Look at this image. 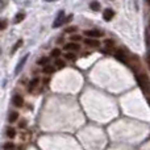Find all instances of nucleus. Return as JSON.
Instances as JSON below:
<instances>
[{
    "label": "nucleus",
    "instance_id": "f257e3e1",
    "mask_svg": "<svg viewBox=\"0 0 150 150\" xmlns=\"http://www.w3.org/2000/svg\"><path fill=\"white\" fill-rule=\"evenodd\" d=\"M137 80H138V84H140L141 90H142L145 93L150 95V80H149V78L146 76L145 74H140L137 76Z\"/></svg>",
    "mask_w": 150,
    "mask_h": 150
},
{
    "label": "nucleus",
    "instance_id": "f03ea898",
    "mask_svg": "<svg viewBox=\"0 0 150 150\" xmlns=\"http://www.w3.org/2000/svg\"><path fill=\"white\" fill-rule=\"evenodd\" d=\"M84 34L88 37V38H99L104 34V32L99 30V29H88V30L84 32Z\"/></svg>",
    "mask_w": 150,
    "mask_h": 150
},
{
    "label": "nucleus",
    "instance_id": "7ed1b4c3",
    "mask_svg": "<svg viewBox=\"0 0 150 150\" xmlns=\"http://www.w3.org/2000/svg\"><path fill=\"white\" fill-rule=\"evenodd\" d=\"M63 23H66L65 12H63V11H61V12L58 13V16H57V18H55V21L53 23V28H58V26H61Z\"/></svg>",
    "mask_w": 150,
    "mask_h": 150
},
{
    "label": "nucleus",
    "instance_id": "20e7f679",
    "mask_svg": "<svg viewBox=\"0 0 150 150\" xmlns=\"http://www.w3.org/2000/svg\"><path fill=\"white\" fill-rule=\"evenodd\" d=\"M79 49H80V46L76 42H69V44L65 45V50H67V52H78Z\"/></svg>",
    "mask_w": 150,
    "mask_h": 150
},
{
    "label": "nucleus",
    "instance_id": "39448f33",
    "mask_svg": "<svg viewBox=\"0 0 150 150\" xmlns=\"http://www.w3.org/2000/svg\"><path fill=\"white\" fill-rule=\"evenodd\" d=\"M113 16H115V12H113V9H111V8H107V9L103 12V17L105 21H111L112 18H113Z\"/></svg>",
    "mask_w": 150,
    "mask_h": 150
},
{
    "label": "nucleus",
    "instance_id": "423d86ee",
    "mask_svg": "<svg viewBox=\"0 0 150 150\" xmlns=\"http://www.w3.org/2000/svg\"><path fill=\"white\" fill-rule=\"evenodd\" d=\"M84 44L87 45V46H90V47H99L100 46V42H99L98 40H95V38H86Z\"/></svg>",
    "mask_w": 150,
    "mask_h": 150
},
{
    "label": "nucleus",
    "instance_id": "0eeeda50",
    "mask_svg": "<svg viewBox=\"0 0 150 150\" xmlns=\"http://www.w3.org/2000/svg\"><path fill=\"white\" fill-rule=\"evenodd\" d=\"M12 103H13V105H16V107H21L24 104L23 96H21V95H15L12 98Z\"/></svg>",
    "mask_w": 150,
    "mask_h": 150
},
{
    "label": "nucleus",
    "instance_id": "6e6552de",
    "mask_svg": "<svg viewBox=\"0 0 150 150\" xmlns=\"http://www.w3.org/2000/svg\"><path fill=\"white\" fill-rule=\"evenodd\" d=\"M115 57H116L120 62H127V58H125L124 52H122V50H117V52L115 53Z\"/></svg>",
    "mask_w": 150,
    "mask_h": 150
},
{
    "label": "nucleus",
    "instance_id": "1a4fd4ad",
    "mask_svg": "<svg viewBox=\"0 0 150 150\" xmlns=\"http://www.w3.org/2000/svg\"><path fill=\"white\" fill-rule=\"evenodd\" d=\"M28 57H29V55H28V54H26V55H25V57H24V58H23V59H21L20 65H18V66H17V67H16V73H20V71H21V69H23V66H24V65H25V62H26V59H28Z\"/></svg>",
    "mask_w": 150,
    "mask_h": 150
},
{
    "label": "nucleus",
    "instance_id": "9d476101",
    "mask_svg": "<svg viewBox=\"0 0 150 150\" xmlns=\"http://www.w3.org/2000/svg\"><path fill=\"white\" fill-rule=\"evenodd\" d=\"M16 120H18V113H17V112H12V113L9 115V117H8V121H9V122H15Z\"/></svg>",
    "mask_w": 150,
    "mask_h": 150
},
{
    "label": "nucleus",
    "instance_id": "9b49d317",
    "mask_svg": "<svg viewBox=\"0 0 150 150\" xmlns=\"http://www.w3.org/2000/svg\"><path fill=\"white\" fill-rule=\"evenodd\" d=\"M65 58L66 59H69V61H75L76 59V55L74 54V52H67L65 54Z\"/></svg>",
    "mask_w": 150,
    "mask_h": 150
},
{
    "label": "nucleus",
    "instance_id": "f8f14e48",
    "mask_svg": "<svg viewBox=\"0 0 150 150\" xmlns=\"http://www.w3.org/2000/svg\"><path fill=\"white\" fill-rule=\"evenodd\" d=\"M47 63H49V58L47 57H44V58L37 61V65H40V66H46Z\"/></svg>",
    "mask_w": 150,
    "mask_h": 150
},
{
    "label": "nucleus",
    "instance_id": "ddd939ff",
    "mask_svg": "<svg viewBox=\"0 0 150 150\" xmlns=\"http://www.w3.org/2000/svg\"><path fill=\"white\" fill-rule=\"evenodd\" d=\"M37 84H38V79H37V78H36V79H33V80H32V82H30V84H29L28 90H29V91H33V90H34V87H36Z\"/></svg>",
    "mask_w": 150,
    "mask_h": 150
},
{
    "label": "nucleus",
    "instance_id": "4468645a",
    "mask_svg": "<svg viewBox=\"0 0 150 150\" xmlns=\"http://www.w3.org/2000/svg\"><path fill=\"white\" fill-rule=\"evenodd\" d=\"M55 66H57V69H63L66 66V62L62 59H57L55 61Z\"/></svg>",
    "mask_w": 150,
    "mask_h": 150
},
{
    "label": "nucleus",
    "instance_id": "2eb2a0df",
    "mask_svg": "<svg viewBox=\"0 0 150 150\" xmlns=\"http://www.w3.org/2000/svg\"><path fill=\"white\" fill-rule=\"evenodd\" d=\"M7 136L9 138H13L16 136V130L13 129V128H8V129H7Z\"/></svg>",
    "mask_w": 150,
    "mask_h": 150
},
{
    "label": "nucleus",
    "instance_id": "dca6fc26",
    "mask_svg": "<svg viewBox=\"0 0 150 150\" xmlns=\"http://www.w3.org/2000/svg\"><path fill=\"white\" fill-rule=\"evenodd\" d=\"M90 7H91V9H93V11H99V9H100V4H99L98 1H91Z\"/></svg>",
    "mask_w": 150,
    "mask_h": 150
},
{
    "label": "nucleus",
    "instance_id": "f3484780",
    "mask_svg": "<svg viewBox=\"0 0 150 150\" xmlns=\"http://www.w3.org/2000/svg\"><path fill=\"white\" fill-rule=\"evenodd\" d=\"M61 55V50L59 49H54L52 53H50V57H53V58H57V57H59Z\"/></svg>",
    "mask_w": 150,
    "mask_h": 150
},
{
    "label": "nucleus",
    "instance_id": "a211bd4d",
    "mask_svg": "<svg viewBox=\"0 0 150 150\" xmlns=\"http://www.w3.org/2000/svg\"><path fill=\"white\" fill-rule=\"evenodd\" d=\"M44 73H45V74H52V73H54V67H53V66H45Z\"/></svg>",
    "mask_w": 150,
    "mask_h": 150
},
{
    "label": "nucleus",
    "instance_id": "6ab92c4d",
    "mask_svg": "<svg viewBox=\"0 0 150 150\" xmlns=\"http://www.w3.org/2000/svg\"><path fill=\"white\" fill-rule=\"evenodd\" d=\"M25 17V15L24 13H18V15H16V18H15V23H20V21H23V18Z\"/></svg>",
    "mask_w": 150,
    "mask_h": 150
},
{
    "label": "nucleus",
    "instance_id": "aec40b11",
    "mask_svg": "<svg viewBox=\"0 0 150 150\" xmlns=\"http://www.w3.org/2000/svg\"><path fill=\"white\" fill-rule=\"evenodd\" d=\"M104 44H105V46L112 47L115 45V42H113V40H105V41H104Z\"/></svg>",
    "mask_w": 150,
    "mask_h": 150
},
{
    "label": "nucleus",
    "instance_id": "412c9836",
    "mask_svg": "<svg viewBox=\"0 0 150 150\" xmlns=\"http://www.w3.org/2000/svg\"><path fill=\"white\" fill-rule=\"evenodd\" d=\"M7 28V21L5 20H0V30H3V29Z\"/></svg>",
    "mask_w": 150,
    "mask_h": 150
},
{
    "label": "nucleus",
    "instance_id": "4be33fe9",
    "mask_svg": "<svg viewBox=\"0 0 150 150\" xmlns=\"http://www.w3.org/2000/svg\"><path fill=\"white\" fill-rule=\"evenodd\" d=\"M21 45H23V41H18V42H16V44H15V46L12 47V52H15V50L17 49V47H20V46H21Z\"/></svg>",
    "mask_w": 150,
    "mask_h": 150
},
{
    "label": "nucleus",
    "instance_id": "5701e85b",
    "mask_svg": "<svg viewBox=\"0 0 150 150\" xmlns=\"http://www.w3.org/2000/svg\"><path fill=\"white\" fill-rule=\"evenodd\" d=\"M71 40H73V42L80 41V40H82V36H71Z\"/></svg>",
    "mask_w": 150,
    "mask_h": 150
},
{
    "label": "nucleus",
    "instance_id": "b1692460",
    "mask_svg": "<svg viewBox=\"0 0 150 150\" xmlns=\"http://www.w3.org/2000/svg\"><path fill=\"white\" fill-rule=\"evenodd\" d=\"M12 148H13V144H5V146H4V149H5V150L12 149Z\"/></svg>",
    "mask_w": 150,
    "mask_h": 150
},
{
    "label": "nucleus",
    "instance_id": "393cba45",
    "mask_svg": "<svg viewBox=\"0 0 150 150\" xmlns=\"http://www.w3.org/2000/svg\"><path fill=\"white\" fill-rule=\"evenodd\" d=\"M76 30V28H67L66 29V32H67V33H70V32H75Z\"/></svg>",
    "mask_w": 150,
    "mask_h": 150
},
{
    "label": "nucleus",
    "instance_id": "a878e982",
    "mask_svg": "<svg viewBox=\"0 0 150 150\" xmlns=\"http://www.w3.org/2000/svg\"><path fill=\"white\" fill-rule=\"evenodd\" d=\"M148 3H149V4H150V0H148Z\"/></svg>",
    "mask_w": 150,
    "mask_h": 150
}]
</instances>
